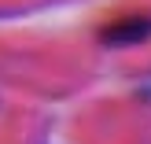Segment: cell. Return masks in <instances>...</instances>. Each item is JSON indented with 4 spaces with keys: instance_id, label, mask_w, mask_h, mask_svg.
Returning <instances> with one entry per match:
<instances>
[{
    "instance_id": "obj_1",
    "label": "cell",
    "mask_w": 151,
    "mask_h": 144,
    "mask_svg": "<svg viewBox=\"0 0 151 144\" xmlns=\"http://www.w3.org/2000/svg\"><path fill=\"white\" fill-rule=\"evenodd\" d=\"M100 41L107 48H133V44L151 41V15H125V19H114L111 26H103Z\"/></svg>"
}]
</instances>
